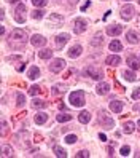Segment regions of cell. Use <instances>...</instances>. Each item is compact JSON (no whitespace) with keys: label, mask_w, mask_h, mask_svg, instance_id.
Here are the masks:
<instances>
[{"label":"cell","mask_w":140,"mask_h":158,"mask_svg":"<svg viewBox=\"0 0 140 158\" xmlns=\"http://www.w3.org/2000/svg\"><path fill=\"white\" fill-rule=\"evenodd\" d=\"M8 39H10V46L11 48L18 50V48H21V46H24V43L27 42V34L24 31H21V29H14L10 34Z\"/></svg>","instance_id":"obj_1"},{"label":"cell","mask_w":140,"mask_h":158,"mask_svg":"<svg viewBox=\"0 0 140 158\" xmlns=\"http://www.w3.org/2000/svg\"><path fill=\"white\" fill-rule=\"evenodd\" d=\"M69 101L73 107H83L85 106V91H81V89L72 91L69 96Z\"/></svg>","instance_id":"obj_2"},{"label":"cell","mask_w":140,"mask_h":158,"mask_svg":"<svg viewBox=\"0 0 140 158\" xmlns=\"http://www.w3.org/2000/svg\"><path fill=\"white\" fill-rule=\"evenodd\" d=\"M83 75L91 77L94 80H100L102 77H104V72H102L100 69H97V67H94V66H88V67H85V70H83Z\"/></svg>","instance_id":"obj_3"},{"label":"cell","mask_w":140,"mask_h":158,"mask_svg":"<svg viewBox=\"0 0 140 158\" xmlns=\"http://www.w3.org/2000/svg\"><path fill=\"white\" fill-rule=\"evenodd\" d=\"M97 123H99L100 126H105V128H113V125H115V122L110 118V115H107L105 110H100V112H99Z\"/></svg>","instance_id":"obj_4"},{"label":"cell","mask_w":140,"mask_h":158,"mask_svg":"<svg viewBox=\"0 0 140 158\" xmlns=\"http://www.w3.org/2000/svg\"><path fill=\"white\" fill-rule=\"evenodd\" d=\"M26 11H27V8H26L24 3L16 5V8H14V19H16V23H19V24L26 23V18H24V13Z\"/></svg>","instance_id":"obj_5"},{"label":"cell","mask_w":140,"mask_h":158,"mask_svg":"<svg viewBox=\"0 0 140 158\" xmlns=\"http://www.w3.org/2000/svg\"><path fill=\"white\" fill-rule=\"evenodd\" d=\"M64 67H65V61H64V59H61V58L54 59V61L50 64V70H51V72H54V73H59Z\"/></svg>","instance_id":"obj_6"},{"label":"cell","mask_w":140,"mask_h":158,"mask_svg":"<svg viewBox=\"0 0 140 158\" xmlns=\"http://www.w3.org/2000/svg\"><path fill=\"white\" fill-rule=\"evenodd\" d=\"M132 16H134V6L132 5H124L121 8V18H123L124 21L132 19Z\"/></svg>","instance_id":"obj_7"},{"label":"cell","mask_w":140,"mask_h":158,"mask_svg":"<svg viewBox=\"0 0 140 158\" xmlns=\"http://www.w3.org/2000/svg\"><path fill=\"white\" fill-rule=\"evenodd\" d=\"M85 31H86V21L81 19V18L75 19V23H73V32L75 34H83Z\"/></svg>","instance_id":"obj_8"},{"label":"cell","mask_w":140,"mask_h":158,"mask_svg":"<svg viewBox=\"0 0 140 158\" xmlns=\"http://www.w3.org/2000/svg\"><path fill=\"white\" fill-rule=\"evenodd\" d=\"M123 32V26H118V24H113V26H107V34L111 35V37H116Z\"/></svg>","instance_id":"obj_9"},{"label":"cell","mask_w":140,"mask_h":158,"mask_svg":"<svg viewBox=\"0 0 140 158\" xmlns=\"http://www.w3.org/2000/svg\"><path fill=\"white\" fill-rule=\"evenodd\" d=\"M69 39H70V35H69V34H59L58 37H56V46H58V48L61 50L62 46L69 42Z\"/></svg>","instance_id":"obj_10"},{"label":"cell","mask_w":140,"mask_h":158,"mask_svg":"<svg viewBox=\"0 0 140 158\" xmlns=\"http://www.w3.org/2000/svg\"><path fill=\"white\" fill-rule=\"evenodd\" d=\"M126 39H127V42L129 43H140V34L138 32H135V31H129L127 32V35H126Z\"/></svg>","instance_id":"obj_11"},{"label":"cell","mask_w":140,"mask_h":158,"mask_svg":"<svg viewBox=\"0 0 140 158\" xmlns=\"http://www.w3.org/2000/svg\"><path fill=\"white\" fill-rule=\"evenodd\" d=\"M30 43L34 45V46H43L45 43H46V39L43 35H40V34H35L32 39H30Z\"/></svg>","instance_id":"obj_12"},{"label":"cell","mask_w":140,"mask_h":158,"mask_svg":"<svg viewBox=\"0 0 140 158\" xmlns=\"http://www.w3.org/2000/svg\"><path fill=\"white\" fill-rule=\"evenodd\" d=\"M126 62L129 64V67L132 69V70H137V69L140 67V62H138V59L134 56V54H129L127 59H126Z\"/></svg>","instance_id":"obj_13"},{"label":"cell","mask_w":140,"mask_h":158,"mask_svg":"<svg viewBox=\"0 0 140 158\" xmlns=\"http://www.w3.org/2000/svg\"><path fill=\"white\" fill-rule=\"evenodd\" d=\"M123 107H124V104L121 101H111L110 102V110H111V112H115V114L123 112Z\"/></svg>","instance_id":"obj_14"},{"label":"cell","mask_w":140,"mask_h":158,"mask_svg":"<svg viewBox=\"0 0 140 158\" xmlns=\"http://www.w3.org/2000/svg\"><path fill=\"white\" fill-rule=\"evenodd\" d=\"M81 51H83V48L80 45H75V46H72V48L67 51V54H69V58H72V59H75V58H78L80 54H81Z\"/></svg>","instance_id":"obj_15"},{"label":"cell","mask_w":140,"mask_h":158,"mask_svg":"<svg viewBox=\"0 0 140 158\" xmlns=\"http://www.w3.org/2000/svg\"><path fill=\"white\" fill-rule=\"evenodd\" d=\"M108 91H110V85H108V83H99L97 88H96V93H97L99 96H104V94H107Z\"/></svg>","instance_id":"obj_16"},{"label":"cell","mask_w":140,"mask_h":158,"mask_svg":"<svg viewBox=\"0 0 140 158\" xmlns=\"http://www.w3.org/2000/svg\"><path fill=\"white\" fill-rule=\"evenodd\" d=\"M46 120H48V115H46L45 112H38V114L34 117V122H35L37 125H43V123H46Z\"/></svg>","instance_id":"obj_17"},{"label":"cell","mask_w":140,"mask_h":158,"mask_svg":"<svg viewBox=\"0 0 140 158\" xmlns=\"http://www.w3.org/2000/svg\"><path fill=\"white\" fill-rule=\"evenodd\" d=\"M27 77H29L30 80H37L40 77V69L38 67H35V66H32L30 69H29V73H27Z\"/></svg>","instance_id":"obj_18"},{"label":"cell","mask_w":140,"mask_h":158,"mask_svg":"<svg viewBox=\"0 0 140 158\" xmlns=\"http://www.w3.org/2000/svg\"><path fill=\"white\" fill-rule=\"evenodd\" d=\"M105 62L108 64V66H118V64L121 62V58L119 56H115V54H111V56H108L105 59Z\"/></svg>","instance_id":"obj_19"},{"label":"cell","mask_w":140,"mask_h":158,"mask_svg":"<svg viewBox=\"0 0 140 158\" xmlns=\"http://www.w3.org/2000/svg\"><path fill=\"white\" fill-rule=\"evenodd\" d=\"M78 120H80V123L86 125V123H89V120H91V114L85 110V112H81V114L78 115Z\"/></svg>","instance_id":"obj_20"},{"label":"cell","mask_w":140,"mask_h":158,"mask_svg":"<svg viewBox=\"0 0 140 158\" xmlns=\"http://www.w3.org/2000/svg\"><path fill=\"white\" fill-rule=\"evenodd\" d=\"M121 50H123V45H121L119 40L110 42V51H121Z\"/></svg>","instance_id":"obj_21"},{"label":"cell","mask_w":140,"mask_h":158,"mask_svg":"<svg viewBox=\"0 0 140 158\" xmlns=\"http://www.w3.org/2000/svg\"><path fill=\"white\" fill-rule=\"evenodd\" d=\"M134 129H135V125H134L132 122H127V123H124V125H123V131H124L126 134L134 133Z\"/></svg>","instance_id":"obj_22"},{"label":"cell","mask_w":140,"mask_h":158,"mask_svg":"<svg viewBox=\"0 0 140 158\" xmlns=\"http://www.w3.org/2000/svg\"><path fill=\"white\" fill-rule=\"evenodd\" d=\"M54 155H56V156H61V158H65V156H67V152H65L62 147L54 145Z\"/></svg>","instance_id":"obj_23"},{"label":"cell","mask_w":140,"mask_h":158,"mask_svg":"<svg viewBox=\"0 0 140 158\" xmlns=\"http://www.w3.org/2000/svg\"><path fill=\"white\" fill-rule=\"evenodd\" d=\"M67 89V85H54L53 86V94H62Z\"/></svg>","instance_id":"obj_24"},{"label":"cell","mask_w":140,"mask_h":158,"mask_svg":"<svg viewBox=\"0 0 140 158\" xmlns=\"http://www.w3.org/2000/svg\"><path fill=\"white\" fill-rule=\"evenodd\" d=\"M56 120H58L59 123H65V122H70V120H72V115H69V114H59L58 117H56Z\"/></svg>","instance_id":"obj_25"},{"label":"cell","mask_w":140,"mask_h":158,"mask_svg":"<svg viewBox=\"0 0 140 158\" xmlns=\"http://www.w3.org/2000/svg\"><path fill=\"white\" fill-rule=\"evenodd\" d=\"M32 107H35V109H43V107H46V102L42 101V99H34V101H32Z\"/></svg>","instance_id":"obj_26"},{"label":"cell","mask_w":140,"mask_h":158,"mask_svg":"<svg viewBox=\"0 0 140 158\" xmlns=\"http://www.w3.org/2000/svg\"><path fill=\"white\" fill-rule=\"evenodd\" d=\"M102 43H104V39H102V35H100V34L96 35L94 39L91 40V45H92V46H100Z\"/></svg>","instance_id":"obj_27"},{"label":"cell","mask_w":140,"mask_h":158,"mask_svg":"<svg viewBox=\"0 0 140 158\" xmlns=\"http://www.w3.org/2000/svg\"><path fill=\"white\" fill-rule=\"evenodd\" d=\"M38 56H40L42 59H50V58L53 56V51H51V50H42V51L38 53Z\"/></svg>","instance_id":"obj_28"},{"label":"cell","mask_w":140,"mask_h":158,"mask_svg":"<svg viewBox=\"0 0 140 158\" xmlns=\"http://www.w3.org/2000/svg\"><path fill=\"white\" fill-rule=\"evenodd\" d=\"M123 77H124L127 81H134V80H135V73L130 72V70H124V72H123Z\"/></svg>","instance_id":"obj_29"},{"label":"cell","mask_w":140,"mask_h":158,"mask_svg":"<svg viewBox=\"0 0 140 158\" xmlns=\"http://www.w3.org/2000/svg\"><path fill=\"white\" fill-rule=\"evenodd\" d=\"M24 104H26V98H24V94L18 93V96H16V106H18V107H22Z\"/></svg>","instance_id":"obj_30"},{"label":"cell","mask_w":140,"mask_h":158,"mask_svg":"<svg viewBox=\"0 0 140 158\" xmlns=\"http://www.w3.org/2000/svg\"><path fill=\"white\" fill-rule=\"evenodd\" d=\"M38 93H40V86L34 85V86H30V88H29V94H30L32 98H34V96H37Z\"/></svg>","instance_id":"obj_31"},{"label":"cell","mask_w":140,"mask_h":158,"mask_svg":"<svg viewBox=\"0 0 140 158\" xmlns=\"http://www.w3.org/2000/svg\"><path fill=\"white\" fill-rule=\"evenodd\" d=\"M2 152H3V153H2L3 156H11V155H13V148H11V147H6V145H3Z\"/></svg>","instance_id":"obj_32"},{"label":"cell","mask_w":140,"mask_h":158,"mask_svg":"<svg viewBox=\"0 0 140 158\" xmlns=\"http://www.w3.org/2000/svg\"><path fill=\"white\" fill-rule=\"evenodd\" d=\"M77 141H78V137L75 134H69L67 137H65V142H67V144H75Z\"/></svg>","instance_id":"obj_33"},{"label":"cell","mask_w":140,"mask_h":158,"mask_svg":"<svg viewBox=\"0 0 140 158\" xmlns=\"http://www.w3.org/2000/svg\"><path fill=\"white\" fill-rule=\"evenodd\" d=\"M46 2H48V0H32V5L42 8V6H46Z\"/></svg>","instance_id":"obj_34"},{"label":"cell","mask_w":140,"mask_h":158,"mask_svg":"<svg viewBox=\"0 0 140 158\" xmlns=\"http://www.w3.org/2000/svg\"><path fill=\"white\" fill-rule=\"evenodd\" d=\"M32 18H34V19H42V18H43V11L42 10H35L32 13Z\"/></svg>","instance_id":"obj_35"},{"label":"cell","mask_w":140,"mask_h":158,"mask_svg":"<svg viewBox=\"0 0 140 158\" xmlns=\"http://www.w3.org/2000/svg\"><path fill=\"white\" fill-rule=\"evenodd\" d=\"M119 152H121V155H123V156H127V155H129V152H130V147H129V145H123Z\"/></svg>","instance_id":"obj_36"},{"label":"cell","mask_w":140,"mask_h":158,"mask_svg":"<svg viewBox=\"0 0 140 158\" xmlns=\"http://www.w3.org/2000/svg\"><path fill=\"white\" fill-rule=\"evenodd\" d=\"M75 156H77V158H83V156H85V158H88V156H89V153H88L86 150H80V152L75 155Z\"/></svg>","instance_id":"obj_37"},{"label":"cell","mask_w":140,"mask_h":158,"mask_svg":"<svg viewBox=\"0 0 140 158\" xmlns=\"http://www.w3.org/2000/svg\"><path fill=\"white\" fill-rule=\"evenodd\" d=\"M132 99H140V86L134 89V93H132Z\"/></svg>","instance_id":"obj_38"},{"label":"cell","mask_w":140,"mask_h":158,"mask_svg":"<svg viewBox=\"0 0 140 158\" xmlns=\"http://www.w3.org/2000/svg\"><path fill=\"white\" fill-rule=\"evenodd\" d=\"M16 69H18V72H24V70H26V64L21 62V66H18Z\"/></svg>","instance_id":"obj_39"},{"label":"cell","mask_w":140,"mask_h":158,"mask_svg":"<svg viewBox=\"0 0 140 158\" xmlns=\"http://www.w3.org/2000/svg\"><path fill=\"white\" fill-rule=\"evenodd\" d=\"M51 18H53V19H56V21H62V16H58V15H53Z\"/></svg>","instance_id":"obj_40"},{"label":"cell","mask_w":140,"mask_h":158,"mask_svg":"<svg viewBox=\"0 0 140 158\" xmlns=\"http://www.w3.org/2000/svg\"><path fill=\"white\" fill-rule=\"evenodd\" d=\"M89 5H91V2H86L85 5H83V6H81V11H85V10H86V8L89 6Z\"/></svg>","instance_id":"obj_41"},{"label":"cell","mask_w":140,"mask_h":158,"mask_svg":"<svg viewBox=\"0 0 140 158\" xmlns=\"http://www.w3.org/2000/svg\"><path fill=\"white\" fill-rule=\"evenodd\" d=\"M134 110L135 112H140V102H137V104L134 106Z\"/></svg>","instance_id":"obj_42"},{"label":"cell","mask_w":140,"mask_h":158,"mask_svg":"<svg viewBox=\"0 0 140 158\" xmlns=\"http://www.w3.org/2000/svg\"><path fill=\"white\" fill-rule=\"evenodd\" d=\"M99 137H100V141H107V137H105V134H104V133H100V134H99Z\"/></svg>","instance_id":"obj_43"},{"label":"cell","mask_w":140,"mask_h":158,"mask_svg":"<svg viewBox=\"0 0 140 158\" xmlns=\"http://www.w3.org/2000/svg\"><path fill=\"white\" fill-rule=\"evenodd\" d=\"M16 59H19V56H10L8 58V61H16Z\"/></svg>","instance_id":"obj_44"},{"label":"cell","mask_w":140,"mask_h":158,"mask_svg":"<svg viewBox=\"0 0 140 158\" xmlns=\"http://www.w3.org/2000/svg\"><path fill=\"white\" fill-rule=\"evenodd\" d=\"M108 155H110V156L113 155V148H111V147H108Z\"/></svg>","instance_id":"obj_45"},{"label":"cell","mask_w":140,"mask_h":158,"mask_svg":"<svg viewBox=\"0 0 140 158\" xmlns=\"http://www.w3.org/2000/svg\"><path fill=\"white\" fill-rule=\"evenodd\" d=\"M70 2H72V3H77V2H78V0H70Z\"/></svg>","instance_id":"obj_46"},{"label":"cell","mask_w":140,"mask_h":158,"mask_svg":"<svg viewBox=\"0 0 140 158\" xmlns=\"http://www.w3.org/2000/svg\"><path fill=\"white\" fill-rule=\"evenodd\" d=\"M8 2H10V3H14V2H16V0H8Z\"/></svg>","instance_id":"obj_47"},{"label":"cell","mask_w":140,"mask_h":158,"mask_svg":"<svg viewBox=\"0 0 140 158\" xmlns=\"http://www.w3.org/2000/svg\"><path fill=\"white\" fill-rule=\"evenodd\" d=\"M137 125H138V126H140V120H138V122H137Z\"/></svg>","instance_id":"obj_48"},{"label":"cell","mask_w":140,"mask_h":158,"mask_svg":"<svg viewBox=\"0 0 140 158\" xmlns=\"http://www.w3.org/2000/svg\"><path fill=\"white\" fill-rule=\"evenodd\" d=\"M138 5H140V0H138Z\"/></svg>","instance_id":"obj_49"}]
</instances>
